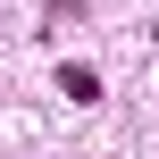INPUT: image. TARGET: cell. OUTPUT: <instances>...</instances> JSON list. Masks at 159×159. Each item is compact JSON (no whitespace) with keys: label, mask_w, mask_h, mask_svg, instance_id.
I'll use <instances>...</instances> for the list:
<instances>
[{"label":"cell","mask_w":159,"mask_h":159,"mask_svg":"<svg viewBox=\"0 0 159 159\" xmlns=\"http://www.w3.org/2000/svg\"><path fill=\"white\" fill-rule=\"evenodd\" d=\"M59 92H67V101H101V75L75 67V59H59Z\"/></svg>","instance_id":"cell-1"}]
</instances>
